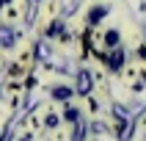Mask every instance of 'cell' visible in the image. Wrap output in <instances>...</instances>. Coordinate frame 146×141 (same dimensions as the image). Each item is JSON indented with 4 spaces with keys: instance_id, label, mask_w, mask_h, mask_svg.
<instances>
[{
    "instance_id": "cell-2",
    "label": "cell",
    "mask_w": 146,
    "mask_h": 141,
    "mask_svg": "<svg viewBox=\"0 0 146 141\" xmlns=\"http://www.w3.org/2000/svg\"><path fill=\"white\" fill-rule=\"evenodd\" d=\"M102 44H105V50L121 47V31H119V28H108V31L102 33Z\"/></svg>"
},
{
    "instance_id": "cell-1",
    "label": "cell",
    "mask_w": 146,
    "mask_h": 141,
    "mask_svg": "<svg viewBox=\"0 0 146 141\" xmlns=\"http://www.w3.org/2000/svg\"><path fill=\"white\" fill-rule=\"evenodd\" d=\"M110 14V3H102V0H94V6L88 8V14H86V22H88V28H97L105 17Z\"/></svg>"
}]
</instances>
